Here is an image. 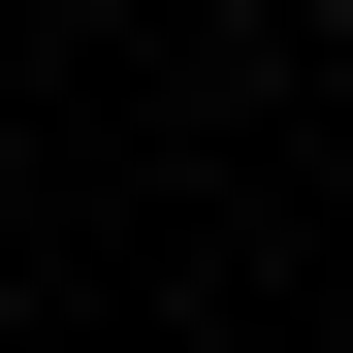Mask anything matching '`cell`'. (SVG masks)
Here are the masks:
<instances>
[{
  "mask_svg": "<svg viewBox=\"0 0 353 353\" xmlns=\"http://www.w3.org/2000/svg\"><path fill=\"white\" fill-rule=\"evenodd\" d=\"M0 97H32V65H0Z\"/></svg>",
  "mask_w": 353,
  "mask_h": 353,
  "instance_id": "6da1fadb",
  "label": "cell"
}]
</instances>
